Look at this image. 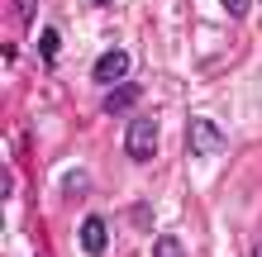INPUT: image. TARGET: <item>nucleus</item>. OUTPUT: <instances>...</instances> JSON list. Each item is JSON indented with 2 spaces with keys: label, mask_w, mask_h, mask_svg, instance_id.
I'll use <instances>...</instances> for the list:
<instances>
[{
  "label": "nucleus",
  "mask_w": 262,
  "mask_h": 257,
  "mask_svg": "<svg viewBox=\"0 0 262 257\" xmlns=\"http://www.w3.org/2000/svg\"><path fill=\"white\" fill-rule=\"evenodd\" d=\"M124 153L134 157V162H148L152 153H158V119H134V124L124 129Z\"/></svg>",
  "instance_id": "obj_1"
},
{
  "label": "nucleus",
  "mask_w": 262,
  "mask_h": 257,
  "mask_svg": "<svg viewBox=\"0 0 262 257\" xmlns=\"http://www.w3.org/2000/svg\"><path fill=\"white\" fill-rule=\"evenodd\" d=\"M124 77H129V53H119V48L100 53L96 67H91V81L96 86H124Z\"/></svg>",
  "instance_id": "obj_2"
},
{
  "label": "nucleus",
  "mask_w": 262,
  "mask_h": 257,
  "mask_svg": "<svg viewBox=\"0 0 262 257\" xmlns=\"http://www.w3.org/2000/svg\"><path fill=\"white\" fill-rule=\"evenodd\" d=\"M186 143H191V153H214V148H224V129L220 124H210V119H191L186 124Z\"/></svg>",
  "instance_id": "obj_3"
},
{
  "label": "nucleus",
  "mask_w": 262,
  "mask_h": 257,
  "mask_svg": "<svg viewBox=\"0 0 262 257\" xmlns=\"http://www.w3.org/2000/svg\"><path fill=\"white\" fill-rule=\"evenodd\" d=\"M105 248H110V224H105L100 215H86V219H81V252L100 257Z\"/></svg>",
  "instance_id": "obj_4"
},
{
  "label": "nucleus",
  "mask_w": 262,
  "mask_h": 257,
  "mask_svg": "<svg viewBox=\"0 0 262 257\" xmlns=\"http://www.w3.org/2000/svg\"><path fill=\"white\" fill-rule=\"evenodd\" d=\"M129 105H138V86H134V81L115 86V90H110V100H105V110H110V114H124Z\"/></svg>",
  "instance_id": "obj_5"
},
{
  "label": "nucleus",
  "mask_w": 262,
  "mask_h": 257,
  "mask_svg": "<svg viewBox=\"0 0 262 257\" xmlns=\"http://www.w3.org/2000/svg\"><path fill=\"white\" fill-rule=\"evenodd\" d=\"M152 257H186V248H181V238H172V233H162L158 243H152Z\"/></svg>",
  "instance_id": "obj_6"
},
{
  "label": "nucleus",
  "mask_w": 262,
  "mask_h": 257,
  "mask_svg": "<svg viewBox=\"0 0 262 257\" xmlns=\"http://www.w3.org/2000/svg\"><path fill=\"white\" fill-rule=\"evenodd\" d=\"M38 53H43V62H53V57H57V34H53V29H43V38H38Z\"/></svg>",
  "instance_id": "obj_7"
},
{
  "label": "nucleus",
  "mask_w": 262,
  "mask_h": 257,
  "mask_svg": "<svg viewBox=\"0 0 262 257\" xmlns=\"http://www.w3.org/2000/svg\"><path fill=\"white\" fill-rule=\"evenodd\" d=\"M248 5H253V0H224V10L234 14V19H243V14H248Z\"/></svg>",
  "instance_id": "obj_8"
},
{
  "label": "nucleus",
  "mask_w": 262,
  "mask_h": 257,
  "mask_svg": "<svg viewBox=\"0 0 262 257\" xmlns=\"http://www.w3.org/2000/svg\"><path fill=\"white\" fill-rule=\"evenodd\" d=\"M81 191H86V176L72 172V176H67V195H81Z\"/></svg>",
  "instance_id": "obj_9"
},
{
  "label": "nucleus",
  "mask_w": 262,
  "mask_h": 257,
  "mask_svg": "<svg viewBox=\"0 0 262 257\" xmlns=\"http://www.w3.org/2000/svg\"><path fill=\"white\" fill-rule=\"evenodd\" d=\"M91 5H110V0H91Z\"/></svg>",
  "instance_id": "obj_10"
}]
</instances>
